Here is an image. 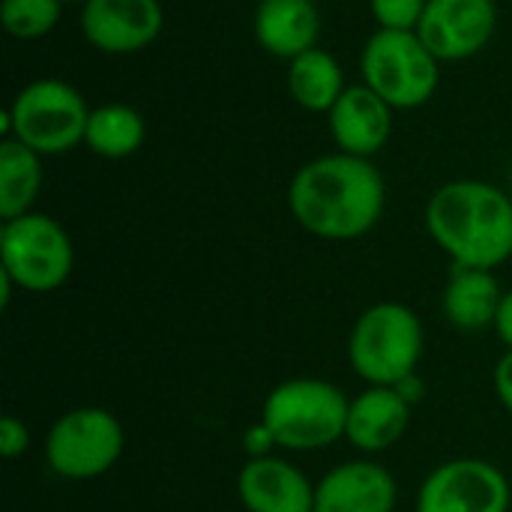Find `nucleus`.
<instances>
[{
	"mask_svg": "<svg viewBox=\"0 0 512 512\" xmlns=\"http://www.w3.org/2000/svg\"><path fill=\"white\" fill-rule=\"evenodd\" d=\"M387 183L372 159L342 150L303 162L288 183L294 222L330 243L366 237L384 216Z\"/></svg>",
	"mask_w": 512,
	"mask_h": 512,
	"instance_id": "obj_1",
	"label": "nucleus"
},
{
	"mask_svg": "<svg viewBox=\"0 0 512 512\" xmlns=\"http://www.w3.org/2000/svg\"><path fill=\"white\" fill-rule=\"evenodd\" d=\"M423 219L450 264L498 270L512 258V198L489 180L462 177L438 186Z\"/></svg>",
	"mask_w": 512,
	"mask_h": 512,
	"instance_id": "obj_2",
	"label": "nucleus"
},
{
	"mask_svg": "<svg viewBox=\"0 0 512 512\" xmlns=\"http://www.w3.org/2000/svg\"><path fill=\"white\" fill-rule=\"evenodd\" d=\"M351 399L324 378H288L276 384L261 408L276 447L288 453L327 450L345 438Z\"/></svg>",
	"mask_w": 512,
	"mask_h": 512,
	"instance_id": "obj_3",
	"label": "nucleus"
},
{
	"mask_svg": "<svg viewBox=\"0 0 512 512\" xmlns=\"http://www.w3.org/2000/svg\"><path fill=\"white\" fill-rule=\"evenodd\" d=\"M426 351L420 315L405 303H375L351 327L348 363L369 387H396L417 372Z\"/></svg>",
	"mask_w": 512,
	"mask_h": 512,
	"instance_id": "obj_4",
	"label": "nucleus"
},
{
	"mask_svg": "<svg viewBox=\"0 0 512 512\" xmlns=\"http://www.w3.org/2000/svg\"><path fill=\"white\" fill-rule=\"evenodd\" d=\"M90 111L75 84L63 78H33L12 96L3 114V138H15L39 156H63L84 147Z\"/></svg>",
	"mask_w": 512,
	"mask_h": 512,
	"instance_id": "obj_5",
	"label": "nucleus"
},
{
	"mask_svg": "<svg viewBox=\"0 0 512 512\" xmlns=\"http://www.w3.org/2000/svg\"><path fill=\"white\" fill-rule=\"evenodd\" d=\"M441 60L423 45L417 30H378L360 51V81L393 111L429 105L441 84Z\"/></svg>",
	"mask_w": 512,
	"mask_h": 512,
	"instance_id": "obj_6",
	"label": "nucleus"
},
{
	"mask_svg": "<svg viewBox=\"0 0 512 512\" xmlns=\"http://www.w3.org/2000/svg\"><path fill=\"white\" fill-rule=\"evenodd\" d=\"M75 270V246L69 231L48 213H24L0 228V273L15 288L51 294L69 282Z\"/></svg>",
	"mask_w": 512,
	"mask_h": 512,
	"instance_id": "obj_7",
	"label": "nucleus"
},
{
	"mask_svg": "<svg viewBox=\"0 0 512 512\" xmlns=\"http://www.w3.org/2000/svg\"><path fill=\"white\" fill-rule=\"evenodd\" d=\"M126 447L120 420L96 405L60 414L45 435V462L63 480H96L108 474Z\"/></svg>",
	"mask_w": 512,
	"mask_h": 512,
	"instance_id": "obj_8",
	"label": "nucleus"
},
{
	"mask_svg": "<svg viewBox=\"0 0 512 512\" xmlns=\"http://www.w3.org/2000/svg\"><path fill=\"white\" fill-rule=\"evenodd\" d=\"M507 474L486 459H450L417 492L414 512H510Z\"/></svg>",
	"mask_w": 512,
	"mask_h": 512,
	"instance_id": "obj_9",
	"label": "nucleus"
},
{
	"mask_svg": "<svg viewBox=\"0 0 512 512\" xmlns=\"http://www.w3.org/2000/svg\"><path fill=\"white\" fill-rule=\"evenodd\" d=\"M78 27L93 51L129 57L162 36L165 6L162 0H84Z\"/></svg>",
	"mask_w": 512,
	"mask_h": 512,
	"instance_id": "obj_10",
	"label": "nucleus"
},
{
	"mask_svg": "<svg viewBox=\"0 0 512 512\" xmlns=\"http://www.w3.org/2000/svg\"><path fill=\"white\" fill-rule=\"evenodd\" d=\"M495 30V0H429L417 36L441 63H465L486 51Z\"/></svg>",
	"mask_w": 512,
	"mask_h": 512,
	"instance_id": "obj_11",
	"label": "nucleus"
},
{
	"mask_svg": "<svg viewBox=\"0 0 512 512\" xmlns=\"http://www.w3.org/2000/svg\"><path fill=\"white\" fill-rule=\"evenodd\" d=\"M393 114L396 111L360 81V84H348L339 102L330 108L327 129L336 150L372 159L390 144Z\"/></svg>",
	"mask_w": 512,
	"mask_h": 512,
	"instance_id": "obj_12",
	"label": "nucleus"
},
{
	"mask_svg": "<svg viewBox=\"0 0 512 512\" xmlns=\"http://www.w3.org/2000/svg\"><path fill=\"white\" fill-rule=\"evenodd\" d=\"M396 504L393 474L372 459L342 462L315 483V512H393Z\"/></svg>",
	"mask_w": 512,
	"mask_h": 512,
	"instance_id": "obj_13",
	"label": "nucleus"
},
{
	"mask_svg": "<svg viewBox=\"0 0 512 512\" xmlns=\"http://www.w3.org/2000/svg\"><path fill=\"white\" fill-rule=\"evenodd\" d=\"M237 495L249 512H315V486L279 456L249 459L237 474Z\"/></svg>",
	"mask_w": 512,
	"mask_h": 512,
	"instance_id": "obj_14",
	"label": "nucleus"
},
{
	"mask_svg": "<svg viewBox=\"0 0 512 512\" xmlns=\"http://www.w3.org/2000/svg\"><path fill=\"white\" fill-rule=\"evenodd\" d=\"M252 36L264 54L288 63L318 45L321 9L315 0H258Z\"/></svg>",
	"mask_w": 512,
	"mask_h": 512,
	"instance_id": "obj_15",
	"label": "nucleus"
},
{
	"mask_svg": "<svg viewBox=\"0 0 512 512\" xmlns=\"http://www.w3.org/2000/svg\"><path fill=\"white\" fill-rule=\"evenodd\" d=\"M411 426V405L396 393V387H366L348 408L345 441L366 453H384L396 447Z\"/></svg>",
	"mask_w": 512,
	"mask_h": 512,
	"instance_id": "obj_16",
	"label": "nucleus"
},
{
	"mask_svg": "<svg viewBox=\"0 0 512 512\" xmlns=\"http://www.w3.org/2000/svg\"><path fill=\"white\" fill-rule=\"evenodd\" d=\"M504 288L495 276V270H480V267H450L441 309L444 318L465 333L489 330L495 324L498 306H501Z\"/></svg>",
	"mask_w": 512,
	"mask_h": 512,
	"instance_id": "obj_17",
	"label": "nucleus"
},
{
	"mask_svg": "<svg viewBox=\"0 0 512 512\" xmlns=\"http://www.w3.org/2000/svg\"><path fill=\"white\" fill-rule=\"evenodd\" d=\"M285 84H288L291 99L303 111L324 114V117L330 114V108L339 102V96L348 87L342 63L336 60V54H330L321 45H315V48L303 51L300 57L288 60Z\"/></svg>",
	"mask_w": 512,
	"mask_h": 512,
	"instance_id": "obj_18",
	"label": "nucleus"
},
{
	"mask_svg": "<svg viewBox=\"0 0 512 512\" xmlns=\"http://www.w3.org/2000/svg\"><path fill=\"white\" fill-rule=\"evenodd\" d=\"M147 141V123L144 114L135 105L126 102H102L90 111L84 147L99 159H129L135 156Z\"/></svg>",
	"mask_w": 512,
	"mask_h": 512,
	"instance_id": "obj_19",
	"label": "nucleus"
},
{
	"mask_svg": "<svg viewBox=\"0 0 512 512\" xmlns=\"http://www.w3.org/2000/svg\"><path fill=\"white\" fill-rule=\"evenodd\" d=\"M45 156L15 138L0 141V219H15L33 210L45 183Z\"/></svg>",
	"mask_w": 512,
	"mask_h": 512,
	"instance_id": "obj_20",
	"label": "nucleus"
},
{
	"mask_svg": "<svg viewBox=\"0 0 512 512\" xmlns=\"http://www.w3.org/2000/svg\"><path fill=\"white\" fill-rule=\"evenodd\" d=\"M63 0H0V27L18 42H36L57 30Z\"/></svg>",
	"mask_w": 512,
	"mask_h": 512,
	"instance_id": "obj_21",
	"label": "nucleus"
},
{
	"mask_svg": "<svg viewBox=\"0 0 512 512\" xmlns=\"http://www.w3.org/2000/svg\"><path fill=\"white\" fill-rule=\"evenodd\" d=\"M429 0H369L378 30H417Z\"/></svg>",
	"mask_w": 512,
	"mask_h": 512,
	"instance_id": "obj_22",
	"label": "nucleus"
},
{
	"mask_svg": "<svg viewBox=\"0 0 512 512\" xmlns=\"http://www.w3.org/2000/svg\"><path fill=\"white\" fill-rule=\"evenodd\" d=\"M30 447V429L18 417H3L0 423V453L3 459H18Z\"/></svg>",
	"mask_w": 512,
	"mask_h": 512,
	"instance_id": "obj_23",
	"label": "nucleus"
},
{
	"mask_svg": "<svg viewBox=\"0 0 512 512\" xmlns=\"http://www.w3.org/2000/svg\"><path fill=\"white\" fill-rule=\"evenodd\" d=\"M273 447H276V438L273 432L264 426V420H258L255 426H249L243 432V450L249 459H261V456H273Z\"/></svg>",
	"mask_w": 512,
	"mask_h": 512,
	"instance_id": "obj_24",
	"label": "nucleus"
},
{
	"mask_svg": "<svg viewBox=\"0 0 512 512\" xmlns=\"http://www.w3.org/2000/svg\"><path fill=\"white\" fill-rule=\"evenodd\" d=\"M492 387H495V396H498V402L504 405V411H510L512 414V351H504V357L495 363Z\"/></svg>",
	"mask_w": 512,
	"mask_h": 512,
	"instance_id": "obj_25",
	"label": "nucleus"
},
{
	"mask_svg": "<svg viewBox=\"0 0 512 512\" xmlns=\"http://www.w3.org/2000/svg\"><path fill=\"white\" fill-rule=\"evenodd\" d=\"M492 330H495L498 339L507 345V351H512V288L510 291H504V297H501V306H498V315H495Z\"/></svg>",
	"mask_w": 512,
	"mask_h": 512,
	"instance_id": "obj_26",
	"label": "nucleus"
},
{
	"mask_svg": "<svg viewBox=\"0 0 512 512\" xmlns=\"http://www.w3.org/2000/svg\"><path fill=\"white\" fill-rule=\"evenodd\" d=\"M396 393H399V396H402V399H405V402L414 408V405L423 399V393H426V384H423V378L414 372V375H408L405 381H399V384H396Z\"/></svg>",
	"mask_w": 512,
	"mask_h": 512,
	"instance_id": "obj_27",
	"label": "nucleus"
},
{
	"mask_svg": "<svg viewBox=\"0 0 512 512\" xmlns=\"http://www.w3.org/2000/svg\"><path fill=\"white\" fill-rule=\"evenodd\" d=\"M63 3H78V6H81V3H84V0H63Z\"/></svg>",
	"mask_w": 512,
	"mask_h": 512,
	"instance_id": "obj_28",
	"label": "nucleus"
}]
</instances>
